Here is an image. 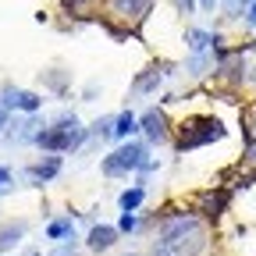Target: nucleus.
Masks as SVG:
<instances>
[{
  "instance_id": "nucleus-1",
  "label": "nucleus",
  "mask_w": 256,
  "mask_h": 256,
  "mask_svg": "<svg viewBox=\"0 0 256 256\" xmlns=\"http://www.w3.org/2000/svg\"><path fill=\"white\" fill-rule=\"evenodd\" d=\"M206 249V228L192 214H174L164 220L153 256H200Z\"/></svg>"
},
{
  "instance_id": "nucleus-2",
  "label": "nucleus",
  "mask_w": 256,
  "mask_h": 256,
  "mask_svg": "<svg viewBox=\"0 0 256 256\" xmlns=\"http://www.w3.org/2000/svg\"><path fill=\"white\" fill-rule=\"evenodd\" d=\"M82 139H86V128L78 124V118L64 114V118H57V124L43 128V132L36 136V146L50 150V153H68V150H78Z\"/></svg>"
},
{
  "instance_id": "nucleus-3",
  "label": "nucleus",
  "mask_w": 256,
  "mask_h": 256,
  "mask_svg": "<svg viewBox=\"0 0 256 256\" xmlns=\"http://www.w3.org/2000/svg\"><path fill=\"white\" fill-rule=\"evenodd\" d=\"M224 139V124L217 118H188L182 121L178 128V150H196V146H206V142H217Z\"/></svg>"
},
{
  "instance_id": "nucleus-4",
  "label": "nucleus",
  "mask_w": 256,
  "mask_h": 256,
  "mask_svg": "<svg viewBox=\"0 0 256 256\" xmlns=\"http://www.w3.org/2000/svg\"><path fill=\"white\" fill-rule=\"evenodd\" d=\"M146 168V150L139 142H124L121 150H114L104 160V174H128V171H139Z\"/></svg>"
},
{
  "instance_id": "nucleus-5",
  "label": "nucleus",
  "mask_w": 256,
  "mask_h": 256,
  "mask_svg": "<svg viewBox=\"0 0 256 256\" xmlns=\"http://www.w3.org/2000/svg\"><path fill=\"white\" fill-rule=\"evenodd\" d=\"M110 8L118 18H124L128 25H142L146 14L153 11V0H110Z\"/></svg>"
},
{
  "instance_id": "nucleus-6",
  "label": "nucleus",
  "mask_w": 256,
  "mask_h": 256,
  "mask_svg": "<svg viewBox=\"0 0 256 256\" xmlns=\"http://www.w3.org/2000/svg\"><path fill=\"white\" fill-rule=\"evenodd\" d=\"M139 124H142V132H146V139L150 142H168V118H164V110H156V107H150L142 118H139Z\"/></svg>"
},
{
  "instance_id": "nucleus-7",
  "label": "nucleus",
  "mask_w": 256,
  "mask_h": 256,
  "mask_svg": "<svg viewBox=\"0 0 256 256\" xmlns=\"http://www.w3.org/2000/svg\"><path fill=\"white\" fill-rule=\"evenodd\" d=\"M0 104H4V107H18L25 114H36L43 100L36 92H25V89H4V100H0Z\"/></svg>"
},
{
  "instance_id": "nucleus-8",
  "label": "nucleus",
  "mask_w": 256,
  "mask_h": 256,
  "mask_svg": "<svg viewBox=\"0 0 256 256\" xmlns=\"http://www.w3.org/2000/svg\"><path fill=\"white\" fill-rule=\"evenodd\" d=\"M114 238H118V228H110V224H96V228L89 232V249L104 252V249L114 246Z\"/></svg>"
},
{
  "instance_id": "nucleus-9",
  "label": "nucleus",
  "mask_w": 256,
  "mask_h": 256,
  "mask_svg": "<svg viewBox=\"0 0 256 256\" xmlns=\"http://www.w3.org/2000/svg\"><path fill=\"white\" fill-rule=\"evenodd\" d=\"M57 171H60V156H46V160H40V164L28 168V178L36 182V185H43V182H50Z\"/></svg>"
},
{
  "instance_id": "nucleus-10",
  "label": "nucleus",
  "mask_w": 256,
  "mask_h": 256,
  "mask_svg": "<svg viewBox=\"0 0 256 256\" xmlns=\"http://www.w3.org/2000/svg\"><path fill=\"white\" fill-rule=\"evenodd\" d=\"M22 235H25V220H8L4 228H0V252L11 249V246H18Z\"/></svg>"
},
{
  "instance_id": "nucleus-11",
  "label": "nucleus",
  "mask_w": 256,
  "mask_h": 256,
  "mask_svg": "<svg viewBox=\"0 0 256 256\" xmlns=\"http://www.w3.org/2000/svg\"><path fill=\"white\" fill-rule=\"evenodd\" d=\"M136 124H139V121H136V114H132V110H124V114L114 121V136H118V139H128V136L136 132Z\"/></svg>"
},
{
  "instance_id": "nucleus-12",
  "label": "nucleus",
  "mask_w": 256,
  "mask_h": 256,
  "mask_svg": "<svg viewBox=\"0 0 256 256\" xmlns=\"http://www.w3.org/2000/svg\"><path fill=\"white\" fill-rule=\"evenodd\" d=\"M118 203H121V210H124V214H132V210H136V206L142 203V188L136 185V188H128V192H121V200H118Z\"/></svg>"
},
{
  "instance_id": "nucleus-13",
  "label": "nucleus",
  "mask_w": 256,
  "mask_h": 256,
  "mask_svg": "<svg viewBox=\"0 0 256 256\" xmlns=\"http://www.w3.org/2000/svg\"><path fill=\"white\" fill-rule=\"evenodd\" d=\"M72 232H75L72 217H64V220H54L50 228H46V235H50V238H72Z\"/></svg>"
},
{
  "instance_id": "nucleus-14",
  "label": "nucleus",
  "mask_w": 256,
  "mask_h": 256,
  "mask_svg": "<svg viewBox=\"0 0 256 256\" xmlns=\"http://www.w3.org/2000/svg\"><path fill=\"white\" fill-rule=\"evenodd\" d=\"M220 4H224V14H228V18H238L249 8V0H220Z\"/></svg>"
},
{
  "instance_id": "nucleus-15",
  "label": "nucleus",
  "mask_w": 256,
  "mask_h": 256,
  "mask_svg": "<svg viewBox=\"0 0 256 256\" xmlns=\"http://www.w3.org/2000/svg\"><path fill=\"white\" fill-rule=\"evenodd\" d=\"M156 86H160V72H150L136 82V92H146V89H156Z\"/></svg>"
},
{
  "instance_id": "nucleus-16",
  "label": "nucleus",
  "mask_w": 256,
  "mask_h": 256,
  "mask_svg": "<svg viewBox=\"0 0 256 256\" xmlns=\"http://www.w3.org/2000/svg\"><path fill=\"white\" fill-rule=\"evenodd\" d=\"M136 214H121V220H118V232H136Z\"/></svg>"
},
{
  "instance_id": "nucleus-17",
  "label": "nucleus",
  "mask_w": 256,
  "mask_h": 256,
  "mask_svg": "<svg viewBox=\"0 0 256 256\" xmlns=\"http://www.w3.org/2000/svg\"><path fill=\"white\" fill-rule=\"evenodd\" d=\"M4 192H11V171L0 168V196H4Z\"/></svg>"
},
{
  "instance_id": "nucleus-18",
  "label": "nucleus",
  "mask_w": 256,
  "mask_h": 256,
  "mask_svg": "<svg viewBox=\"0 0 256 256\" xmlns=\"http://www.w3.org/2000/svg\"><path fill=\"white\" fill-rule=\"evenodd\" d=\"M64 4V11H82L86 4H92V0H60Z\"/></svg>"
},
{
  "instance_id": "nucleus-19",
  "label": "nucleus",
  "mask_w": 256,
  "mask_h": 256,
  "mask_svg": "<svg viewBox=\"0 0 256 256\" xmlns=\"http://www.w3.org/2000/svg\"><path fill=\"white\" fill-rule=\"evenodd\" d=\"M246 25H252V28H256V4H249V8H246Z\"/></svg>"
},
{
  "instance_id": "nucleus-20",
  "label": "nucleus",
  "mask_w": 256,
  "mask_h": 256,
  "mask_svg": "<svg viewBox=\"0 0 256 256\" xmlns=\"http://www.w3.org/2000/svg\"><path fill=\"white\" fill-rule=\"evenodd\" d=\"M50 256H75V249H72V246H60V249H54Z\"/></svg>"
},
{
  "instance_id": "nucleus-21",
  "label": "nucleus",
  "mask_w": 256,
  "mask_h": 256,
  "mask_svg": "<svg viewBox=\"0 0 256 256\" xmlns=\"http://www.w3.org/2000/svg\"><path fill=\"white\" fill-rule=\"evenodd\" d=\"M178 4H182V11H185V14L196 11V0H178Z\"/></svg>"
},
{
  "instance_id": "nucleus-22",
  "label": "nucleus",
  "mask_w": 256,
  "mask_h": 256,
  "mask_svg": "<svg viewBox=\"0 0 256 256\" xmlns=\"http://www.w3.org/2000/svg\"><path fill=\"white\" fill-rule=\"evenodd\" d=\"M4 124H8V107L0 104V128H4Z\"/></svg>"
},
{
  "instance_id": "nucleus-23",
  "label": "nucleus",
  "mask_w": 256,
  "mask_h": 256,
  "mask_svg": "<svg viewBox=\"0 0 256 256\" xmlns=\"http://www.w3.org/2000/svg\"><path fill=\"white\" fill-rule=\"evenodd\" d=\"M200 4H203V8H214V4H217V0H200Z\"/></svg>"
},
{
  "instance_id": "nucleus-24",
  "label": "nucleus",
  "mask_w": 256,
  "mask_h": 256,
  "mask_svg": "<svg viewBox=\"0 0 256 256\" xmlns=\"http://www.w3.org/2000/svg\"><path fill=\"white\" fill-rule=\"evenodd\" d=\"M249 4H256V0H249Z\"/></svg>"
},
{
  "instance_id": "nucleus-25",
  "label": "nucleus",
  "mask_w": 256,
  "mask_h": 256,
  "mask_svg": "<svg viewBox=\"0 0 256 256\" xmlns=\"http://www.w3.org/2000/svg\"><path fill=\"white\" fill-rule=\"evenodd\" d=\"M128 256H136V252H128Z\"/></svg>"
},
{
  "instance_id": "nucleus-26",
  "label": "nucleus",
  "mask_w": 256,
  "mask_h": 256,
  "mask_svg": "<svg viewBox=\"0 0 256 256\" xmlns=\"http://www.w3.org/2000/svg\"><path fill=\"white\" fill-rule=\"evenodd\" d=\"M252 114H256V110H252Z\"/></svg>"
}]
</instances>
